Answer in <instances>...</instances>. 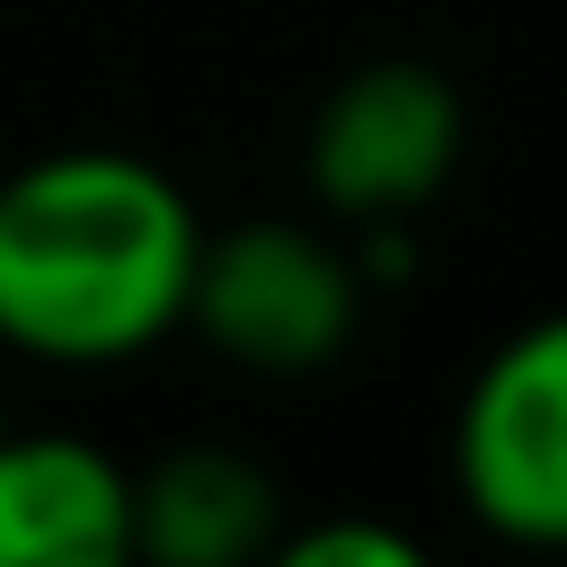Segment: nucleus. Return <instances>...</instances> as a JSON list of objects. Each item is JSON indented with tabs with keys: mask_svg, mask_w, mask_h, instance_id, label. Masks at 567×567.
Returning <instances> with one entry per match:
<instances>
[{
	"mask_svg": "<svg viewBox=\"0 0 567 567\" xmlns=\"http://www.w3.org/2000/svg\"><path fill=\"white\" fill-rule=\"evenodd\" d=\"M204 221L142 151H44L0 177V346L106 372L186 328Z\"/></svg>",
	"mask_w": 567,
	"mask_h": 567,
	"instance_id": "nucleus-1",
	"label": "nucleus"
},
{
	"mask_svg": "<svg viewBox=\"0 0 567 567\" xmlns=\"http://www.w3.org/2000/svg\"><path fill=\"white\" fill-rule=\"evenodd\" d=\"M354 319H363V266L310 221H239L195 257L186 328L257 381L328 372Z\"/></svg>",
	"mask_w": 567,
	"mask_h": 567,
	"instance_id": "nucleus-2",
	"label": "nucleus"
},
{
	"mask_svg": "<svg viewBox=\"0 0 567 567\" xmlns=\"http://www.w3.org/2000/svg\"><path fill=\"white\" fill-rule=\"evenodd\" d=\"M452 487L478 532L567 549V310L514 328L461 390Z\"/></svg>",
	"mask_w": 567,
	"mask_h": 567,
	"instance_id": "nucleus-3",
	"label": "nucleus"
},
{
	"mask_svg": "<svg viewBox=\"0 0 567 567\" xmlns=\"http://www.w3.org/2000/svg\"><path fill=\"white\" fill-rule=\"evenodd\" d=\"M461 142H470L461 89L416 53H381L319 97L301 177L346 221H408L416 204H434L452 186Z\"/></svg>",
	"mask_w": 567,
	"mask_h": 567,
	"instance_id": "nucleus-4",
	"label": "nucleus"
},
{
	"mask_svg": "<svg viewBox=\"0 0 567 567\" xmlns=\"http://www.w3.org/2000/svg\"><path fill=\"white\" fill-rule=\"evenodd\" d=\"M133 470L80 434H0V567H124Z\"/></svg>",
	"mask_w": 567,
	"mask_h": 567,
	"instance_id": "nucleus-5",
	"label": "nucleus"
},
{
	"mask_svg": "<svg viewBox=\"0 0 567 567\" xmlns=\"http://www.w3.org/2000/svg\"><path fill=\"white\" fill-rule=\"evenodd\" d=\"M284 532V487L221 443L159 452L133 478V558L151 567H248L275 558Z\"/></svg>",
	"mask_w": 567,
	"mask_h": 567,
	"instance_id": "nucleus-6",
	"label": "nucleus"
},
{
	"mask_svg": "<svg viewBox=\"0 0 567 567\" xmlns=\"http://www.w3.org/2000/svg\"><path fill=\"white\" fill-rule=\"evenodd\" d=\"M275 558H284V567H416V540L390 532V523L328 514V523H310V532H275Z\"/></svg>",
	"mask_w": 567,
	"mask_h": 567,
	"instance_id": "nucleus-7",
	"label": "nucleus"
},
{
	"mask_svg": "<svg viewBox=\"0 0 567 567\" xmlns=\"http://www.w3.org/2000/svg\"><path fill=\"white\" fill-rule=\"evenodd\" d=\"M0 434H9V416H0Z\"/></svg>",
	"mask_w": 567,
	"mask_h": 567,
	"instance_id": "nucleus-8",
	"label": "nucleus"
}]
</instances>
